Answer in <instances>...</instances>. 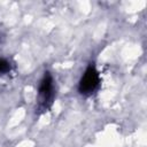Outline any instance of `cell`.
<instances>
[{
	"label": "cell",
	"instance_id": "3957f363",
	"mask_svg": "<svg viewBox=\"0 0 147 147\" xmlns=\"http://www.w3.org/2000/svg\"><path fill=\"white\" fill-rule=\"evenodd\" d=\"M10 70V64L7 60L0 59V75H5Z\"/></svg>",
	"mask_w": 147,
	"mask_h": 147
},
{
	"label": "cell",
	"instance_id": "6da1fadb",
	"mask_svg": "<svg viewBox=\"0 0 147 147\" xmlns=\"http://www.w3.org/2000/svg\"><path fill=\"white\" fill-rule=\"evenodd\" d=\"M99 85V74L94 65H88L85 70L80 82H79V92L82 94H91Z\"/></svg>",
	"mask_w": 147,
	"mask_h": 147
},
{
	"label": "cell",
	"instance_id": "7a4b0ae2",
	"mask_svg": "<svg viewBox=\"0 0 147 147\" xmlns=\"http://www.w3.org/2000/svg\"><path fill=\"white\" fill-rule=\"evenodd\" d=\"M39 99H40V103L46 108L52 102V99H53V79L48 72H46L44 75V78L41 79V83L39 86Z\"/></svg>",
	"mask_w": 147,
	"mask_h": 147
}]
</instances>
